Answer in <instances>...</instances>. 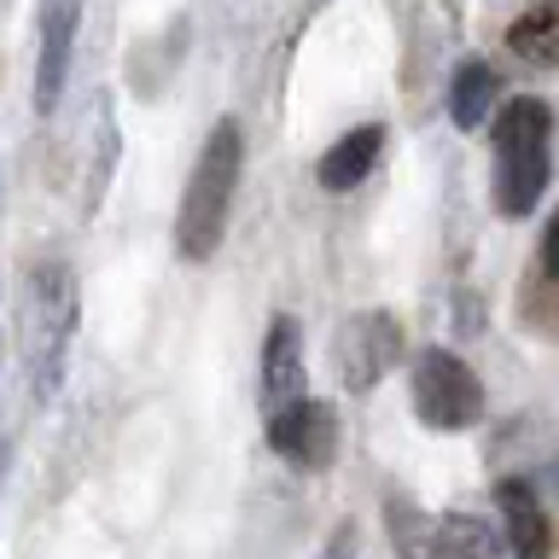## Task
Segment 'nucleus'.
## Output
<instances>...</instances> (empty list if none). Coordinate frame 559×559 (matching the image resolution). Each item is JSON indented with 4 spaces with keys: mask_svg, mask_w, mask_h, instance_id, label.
Listing matches in <instances>:
<instances>
[{
    "mask_svg": "<svg viewBox=\"0 0 559 559\" xmlns=\"http://www.w3.org/2000/svg\"><path fill=\"white\" fill-rule=\"evenodd\" d=\"M82 0H41V47H35V111H52L70 82V52H76Z\"/></svg>",
    "mask_w": 559,
    "mask_h": 559,
    "instance_id": "nucleus-6",
    "label": "nucleus"
},
{
    "mask_svg": "<svg viewBox=\"0 0 559 559\" xmlns=\"http://www.w3.org/2000/svg\"><path fill=\"white\" fill-rule=\"evenodd\" d=\"M536 269L542 280H559V210L542 222V251H536Z\"/></svg>",
    "mask_w": 559,
    "mask_h": 559,
    "instance_id": "nucleus-14",
    "label": "nucleus"
},
{
    "mask_svg": "<svg viewBox=\"0 0 559 559\" xmlns=\"http://www.w3.org/2000/svg\"><path fill=\"white\" fill-rule=\"evenodd\" d=\"M269 449L280 461H292L297 472H326L338 461V414H332V402L292 396L280 408H269Z\"/></svg>",
    "mask_w": 559,
    "mask_h": 559,
    "instance_id": "nucleus-4",
    "label": "nucleus"
},
{
    "mask_svg": "<svg viewBox=\"0 0 559 559\" xmlns=\"http://www.w3.org/2000/svg\"><path fill=\"white\" fill-rule=\"evenodd\" d=\"M379 152H384V122H361V129L338 134V140H332V146L321 152V164H314V181H321L326 192L361 187L367 175H373Z\"/></svg>",
    "mask_w": 559,
    "mask_h": 559,
    "instance_id": "nucleus-9",
    "label": "nucleus"
},
{
    "mask_svg": "<svg viewBox=\"0 0 559 559\" xmlns=\"http://www.w3.org/2000/svg\"><path fill=\"white\" fill-rule=\"evenodd\" d=\"M384 524H391V536H396V554H402V559H426V554H431L426 519H419L402 496H391V513H384Z\"/></svg>",
    "mask_w": 559,
    "mask_h": 559,
    "instance_id": "nucleus-13",
    "label": "nucleus"
},
{
    "mask_svg": "<svg viewBox=\"0 0 559 559\" xmlns=\"http://www.w3.org/2000/svg\"><path fill=\"white\" fill-rule=\"evenodd\" d=\"M496 513H501V542L513 548V559H554V519L524 478L496 484Z\"/></svg>",
    "mask_w": 559,
    "mask_h": 559,
    "instance_id": "nucleus-7",
    "label": "nucleus"
},
{
    "mask_svg": "<svg viewBox=\"0 0 559 559\" xmlns=\"http://www.w3.org/2000/svg\"><path fill=\"white\" fill-rule=\"evenodd\" d=\"M554 175V111L542 99H513L496 111V210L507 222L531 216Z\"/></svg>",
    "mask_w": 559,
    "mask_h": 559,
    "instance_id": "nucleus-2",
    "label": "nucleus"
},
{
    "mask_svg": "<svg viewBox=\"0 0 559 559\" xmlns=\"http://www.w3.org/2000/svg\"><path fill=\"white\" fill-rule=\"evenodd\" d=\"M304 326L297 314H274L269 338H262V402L280 408V402L304 396Z\"/></svg>",
    "mask_w": 559,
    "mask_h": 559,
    "instance_id": "nucleus-8",
    "label": "nucleus"
},
{
    "mask_svg": "<svg viewBox=\"0 0 559 559\" xmlns=\"http://www.w3.org/2000/svg\"><path fill=\"white\" fill-rule=\"evenodd\" d=\"M426 559H496V536L472 513H443L431 524V554Z\"/></svg>",
    "mask_w": 559,
    "mask_h": 559,
    "instance_id": "nucleus-11",
    "label": "nucleus"
},
{
    "mask_svg": "<svg viewBox=\"0 0 559 559\" xmlns=\"http://www.w3.org/2000/svg\"><path fill=\"white\" fill-rule=\"evenodd\" d=\"M507 47H513L524 64L554 70L559 64V7H531L513 29H507Z\"/></svg>",
    "mask_w": 559,
    "mask_h": 559,
    "instance_id": "nucleus-12",
    "label": "nucleus"
},
{
    "mask_svg": "<svg viewBox=\"0 0 559 559\" xmlns=\"http://www.w3.org/2000/svg\"><path fill=\"white\" fill-rule=\"evenodd\" d=\"M408 402L426 431H472L484 419V379L454 349H419L408 367Z\"/></svg>",
    "mask_w": 559,
    "mask_h": 559,
    "instance_id": "nucleus-3",
    "label": "nucleus"
},
{
    "mask_svg": "<svg viewBox=\"0 0 559 559\" xmlns=\"http://www.w3.org/2000/svg\"><path fill=\"white\" fill-rule=\"evenodd\" d=\"M489 105H496V70L484 59L454 64V76H449V122L454 129H478L489 117Z\"/></svg>",
    "mask_w": 559,
    "mask_h": 559,
    "instance_id": "nucleus-10",
    "label": "nucleus"
},
{
    "mask_svg": "<svg viewBox=\"0 0 559 559\" xmlns=\"http://www.w3.org/2000/svg\"><path fill=\"white\" fill-rule=\"evenodd\" d=\"M356 548H361V531H356V524H338V531L326 536V548L314 554V559H356Z\"/></svg>",
    "mask_w": 559,
    "mask_h": 559,
    "instance_id": "nucleus-15",
    "label": "nucleus"
},
{
    "mask_svg": "<svg viewBox=\"0 0 559 559\" xmlns=\"http://www.w3.org/2000/svg\"><path fill=\"white\" fill-rule=\"evenodd\" d=\"M239 175H245V134H239L234 117H222L216 129H210L192 175H187L181 210H175V251H181L187 262H210V257L222 251Z\"/></svg>",
    "mask_w": 559,
    "mask_h": 559,
    "instance_id": "nucleus-1",
    "label": "nucleus"
},
{
    "mask_svg": "<svg viewBox=\"0 0 559 559\" xmlns=\"http://www.w3.org/2000/svg\"><path fill=\"white\" fill-rule=\"evenodd\" d=\"M396 361H402V326H396V314L391 309L349 314V326H344V338H338V367H344L349 391L379 384Z\"/></svg>",
    "mask_w": 559,
    "mask_h": 559,
    "instance_id": "nucleus-5",
    "label": "nucleus"
}]
</instances>
